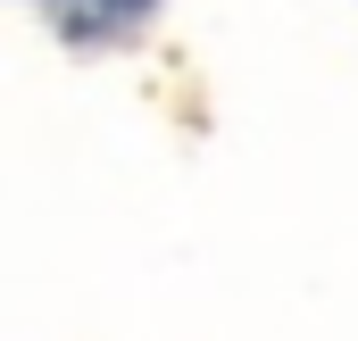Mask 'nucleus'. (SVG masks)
Here are the masks:
<instances>
[]
</instances>
